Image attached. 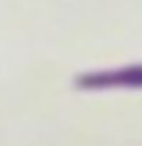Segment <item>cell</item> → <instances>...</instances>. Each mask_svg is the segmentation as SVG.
Instances as JSON below:
<instances>
[{"mask_svg": "<svg viewBox=\"0 0 142 146\" xmlns=\"http://www.w3.org/2000/svg\"><path fill=\"white\" fill-rule=\"evenodd\" d=\"M76 86L84 90H101L112 87H142V64L119 67L114 71H101V72L81 74L76 79Z\"/></svg>", "mask_w": 142, "mask_h": 146, "instance_id": "6da1fadb", "label": "cell"}]
</instances>
